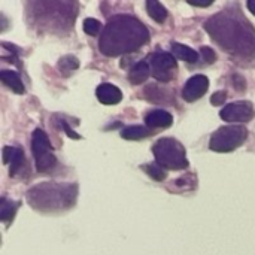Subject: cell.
I'll return each mask as SVG.
<instances>
[{"instance_id":"obj_4","label":"cell","mask_w":255,"mask_h":255,"mask_svg":"<svg viewBox=\"0 0 255 255\" xmlns=\"http://www.w3.org/2000/svg\"><path fill=\"white\" fill-rule=\"evenodd\" d=\"M152 152L155 157V163L161 166L164 170H179L188 167L185 148L173 137H163L154 146Z\"/></svg>"},{"instance_id":"obj_28","label":"cell","mask_w":255,"mask_h":255,"mask_svg":"<svg viewBox=\"0 0 255 255\" xmlns=\"http://www.w3.org/2000/svg\"><path fill=\"white\" fill-rule=\"evenodd\" d=\"M248 9L255 15V1H248Z\"/></svg>"},{"instance_id":"obj_27","label":"cell","mask_w":255,"mask_h":255,"mask_svg":"<svg viewBox=\"0 0 255 255\" xmlns=\"http://www.w3.org/2000/svg\"><path fill=\"white\" fill-rule=\"evenodd\" d=\"M235 87L238 88V90H241V91H244L245 90V81H244V78L242 76H239V75H235Z\"/></svg>"},{"instance_id":"obj_22","label":"cell","mask_w":255,"mask_h":255,"mask_svg":"<svg viewBox=\"0 0 255 255\" xmlns=\"http://www.w3.org/2000/svg\"><path fill=\"white\" fill-rule=\"evenodd\" d=\"M100 27L102 24L94 18H87L84 21V31L90 36H97V33L100 31Z\"/></svg>"},{"instance_id":"obj_15","label":"cell","mask_w":255,"mask_h":255,"mask_svg":"<svg viewBox=\"0 0 255 255\" xmlns=\"http://www.w3.org/2000/svg\"><path fill=\"white\" fill-rule=\"evenodd\" d=\"M154 134V130L148 128V127H143V126H131V127H126L123 131H121V136L123 139H127V140H140L143 137H149Z\"/></svg>"},{"instance_id":"obj_24","label":"cell","mask_w":255,"mask_h":255,"mask_svg":"<svg viewBox=\"0 0 255 255\" xmlns=\"http://www.w3.org/2000/svg\"><path fill=\"white\" fill-rule=\"evenodd\" d=\"M227 99V93L226 91H217L212 97H211V103L215 106H221Z\"/></svg>"},{"instance_id":"obj_16","label":"cell","mask_w":255,"mask_h":255,"mask_svg":"<svg viewBox=\"0 0 255 255\" xmlns=\"http://www.w3.org/2000/svg\"><path fill=\"white\" fill-rule=\"evenodd\" d=\"M172 52H173L175 58L187 61V63H196L199 60V54L194 49H191L190 46L182 45V43H173Z\"/></svg>"},{"instance_id":"obj_23","label":"cell","mask_w":255,"mask_h":255,"mask_svg":"<svg viewBox=\"0 0 255 255\" xmlns=\"http://www.w3.org/2000/svg\"><path fill=\"white\" fill-rule=\"evenodd\" d=\"M200 54H202L203 60H205L208 64H212V63H215V60H217L215 51H214L212 48H209V46H202V48H200Z\"/></svg>"},{"instance_id":"obj_18","label":"cell","mask_w":255,"mask_h":255,"mask_svg":"<svg viewBox=\"0 0 255 255\" xmlns=\"http://www.w3.org/2000/svg\"><path fill=\"white\" fill-rule=\"evenodd\" d=\"M16 209H18V203L7 202L6 199H1L0 200V220L7 224L9 221H12Z\"/></svg>"},{"instance_id":"obj_17","label":"cell","mask_w":255,"mask_h":255,"mask_svg":"<svg viewBox=\"0 0 255 255\" xmlns=\"http://www.w3.org/2000/svg\"><path fill=\"white\" fill-rule=\"evenodd\" d=\"M146 10H148L149 16L158 24H163L167 18V10L160 1H151V0L146 1Z\"/></svg>"},{"instance_id":"obj_11","label":"cell","mask_w":255,"mask_h":255,"mask_svg":"<svg viewBox=\"0 0 255 255\" xmlns=\"http://www.w3.org/2000/svg\"><path fill=\"white\" fill-rule=\"evenodd\" d=\"M172 123H173V117L167 111H163V109L151 111L145 117V124L151 130H154V128H167V127L172 126Z\"/></svg>"},{"instance_id":"obj_3","label":"cell","mask_w":255,"mask_h":255,"mask_svg":"<svg viewBox=\"0 0 255 255\" xmlns=\"http://www.w3.org/2000/svg\"><path fill=\"white\" fill-rule=\"evenodd\" d=\"M76 197V185L70 184H40L33 187L27 199L39 211L51 212L70 208Z\"/></svg>"},{"instance_id":"obj_19","label":"cell","mask_w":255,"mask_h":255,"mask_svg":"<svg viewBox=\"0 0 255 255\" xmlns=\"http://www.w3.org/2000/svg\"><path fill=\"white\" fill-rule=\"evenodd\" d=\"M79 67V61L73 55H66L58 61V70L63 76H69L73 70Z\"/></svg>"},{"instance_id":"obj_8","label":"cell","mask_w":255,"mask_h":255,"mask_svg":"<svg viewBox=\"0 0 255 255\" xmlns=\"http://www.w3.org/2000/svg\"><path fill=\"white\" fill-rule=\"evenodd\" d=\"M220 117L227 123H248L255 117L254 106L248 100H241L227 105L221 112Z\"/></svg>"},{"instance_id":"obj_1","label":"cell","mask_w":255,"mask_h":255,"mask_svg":"<svg viewBox=\"0 0 255 255\" xmlns=\"http://www.w3.org/2000/svg\"><path fill=\"white\" fill-rule=\"evenodd\" d=\"M205 28L224 51L245 58L255 57V28L242 15L241 7L221 10L206 22Z\"/></svg>"},{"instance_id":"obj_9","label":"cell","mask_w":255,"mask_h":255,"mask_svg":"<svg viewBox=\"0 0 255 255\" xmlns=\"http://www.w3.org/2000/svg\"><path fill=\"white\" fill-rule=\"evenodd\" d=\"M209 88V79L205 75H194L191 76L184 90H182V97L185 102H196L199 100Z\"/></svg>"},{"instance_id":"obj_2","label":"cell","mask_w":255,"mask_h":255,"mask_svg":"<svg viewBox=\"0 0 255 255\" xmlns=\"http://www.w3.org/2000/svg\"><path fill=\"white\" fill-rule=\"evenodd\" d=\"M149 40L148 28L131 15H117L109 19L102 36L100 51L108 57H118L139 49Z\"/></svg>"},{"instance_id":"obj_7","label":"cell","mask_w":255,"mask_h":255,"mask_svg":"<svg viewBox=\"0 0 255 255\" xmlns=\"http://www.w3.org/2000/svg\"><path fill=\"white\" fill-rule=\"evenodd\" d=\"M149 67H151L152 76L157 81L167 84V82H170L175 78L176 69H178V63H176V58H175L173 54L157 51L149 58Z\"/></svg>"},{"instance_id":"obj_21","label":"cell","mask_w":255,"mask_h":255,"mask_svg":"<svg viewBox=\"0 0 255 255\" xmlns=\"http://www.w3.org/2000/svg\"><path fill=\"white\" fill-rule=\"evenodd\" d=\"M151 91H154V94H145V97L149 100V99H152V96H157L155 99H154V102L155 103H161V102H167V91L166 90H163V88H160L158 85H149L148 87Z\"/></svg>"},{"instance_id":"obj_20","label":"cell","mask_w":255,"mask_h":255,"mask_svg":"<svg viewBox=\"0 0 255 255\" xmlns=\"http://www.w3.org/2000/svg\"><path fill=\"white\" fill-rule=\"evenodd\" d=\"M142 170H145L154 181H158V182H160V181H164L166 176H167V172H166L161 166H158L157 163L142 166Z\"/></svg>"},{"instance_id":"obj_25","label":"cell","mask_w":255,"mask_h":255,"mask_svg":"<svg viewBox=\"0 0 255 255\" xmlns=\"http://www.w3.org/2000/svg\"><path fill=\"white\" fill-rule=\"evenodd\" d=\"M194 176H191V175H187V176H182V178H179L178 181H176V185L181 188V190H190L191 188V179H193Z\"/></svg>"},{"instance_id":"obj_12","label":"cell","mask_w":255,"mask_h":255,"mask_svg":"<svg viewBox=\"0 0 255 255\" xmlns=\"http://www.w3.org/2000/svg\"><path fill=\"white\" fill-rule=\"evenodd\" d=\"M96 96L103 105H117L123 99V93L112 84H100L96 90Z\"/></svg>"},{"instance_id":"obj_6","label":"cell","mask_w":255,"mask_h":255,"mask_svg":"<svg viewBox=\"0 0 255 255\" xmlns=\"http://www.w3.org/2000/svg\"><path fill=\"white\" fill-rule=\"evenodd\" d=\"M31 152L34 157L36 170L40 173L51 170L57 164L52 145H51L46 133L40 128H36L31 134Z\"/></svg>"},{"instance_id":"obj_26","label":"cell","mask_w":255,"mask_h":255,"mask_svg":"<svg viewBox=\"0 0 255 255\" xmlns=\"http://www.w3.org/2000/svg\"><path fill=\"white\" fill-rule=\"evenodd\" d=\"M60 124H61V127L64 128V131L67 133V136H69V137H72V139H79V137H81L79 134H76V133H75L69 126H67V123H66L64 120H60Z\"/></svg>"},{"instance_id":"obj_10","label":"cell","mask_w":255,"mask_h":255,"mask_svg":"<svg viewBox=\"0 0 255 255\" xmlns=\"http://www.w3.org/2000/svg\"><path fill=\"white\" fill-rule=\"evenodd\" d=\"M3 161L10 166V176H15L25 164L24 152L15 146H4L3 148Z\"/></svg>"},{"instance_id":"obj_5","label":"cell","mask_w":255,"mask_h":255,"mask_svg":"<svg viewBox=\"0 0 255 255\" xmlns=\"http://www.w3.org/2000/svg\"><path fill=\"white\" fill-rule=\"evenodd\" d=\"M248 139V130L244 126H226L220 127L209 140L211 151L215 152H232L242 146Z\"/></svg>"},{"instance_id":"obj_13","label":"cell","mask_w":255,"mask_h":255,"mask_svg":"<svg viewBox=\"0 0 255 255\" xmlns=\"http://www.w3.org/2000/svg\"><path fill=\"white\" fill-rule=\"evenodd\" d=\"M149 72H151L149 64H148L146 61H139V63H136V64L130 69L127 79H128V82L133 84V85H140L142 82H145V81L148 79Z\"/></svg>"},{"instance_id":"obj_14","label":"cell","mask_w":255,"mask_h":255,"mask_svg":"<svg viewBox=\"0 0 255 255\" xmlns=\"http://www.w3.org/2000/svg\"><path fill=\"white\" fill-rule=\"evenodd\" d=\"M0 79H1V82H3L7 88H10V90H12L13 93H16V94H22V93L25 91L22 81H21L19 76H18L15 72H12V70H3V72H0Z\"/></svg>"}]
</instances>
